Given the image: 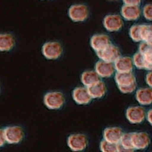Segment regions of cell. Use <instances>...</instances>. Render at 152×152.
Returning a JSON list of instances; mask_svg holds the SVG:
<instances>
[{
  "instance_id": "cell-1",
  "label": "cell",
  "mask_w": 152,
  "mask_h": 152,
  "mask_svg": "<svg viewBox=\"0 0 152 152\" xmlns=\"http://www.w3.org/2000/svg\"><path fill=\"white\" fill-rule=\"evenodd\" d=\"M115 79L118 89L122 93L130 94L136 88V77L132 72H117Z\"/></svg>"
},
{
  "instance_id": "cell-2",
  "label": "cell",
  "mask_w": 152,
  "mask_h": 152,
  "mask_svg": "<svg viewBox=\"0 0 152 152\" xmlns=\"http://www.w3.org/2000/svg\"><path fill=\"white\" fill-rule=\"evenodd\" d=\"M90 9L84 4H75L69 9L68 14L69 18L75 22H82L86 21L90 16Z\"/></svg>"
},
{
  "instance_id": "cell-3",
  "label": "cell",
  "mask_w": 152,
  "mask_h": 152,
  "mask_svg": "<svg viewBox=\"0 0 152 152\" xmlns=\"http://www.w3.org/2000/svg\"><path fill=\"white\" fill-rule=\"evenodd\" d=\"M63 51L62 45L59 42H47L42 48V54L49 60L58 59L62 55Z\"/></svg>"
},
{
  "instance_id": "cell-4",
  "label": "cell",
  "mask_w": 152,
  "mask_h": 152,
  "mask_svg": "<svg viewBox=\"0 0 152 152\" xmlns=\"http://www.w3.org/2000/svg\"><path fill=\"white\" fill-rule=\"evenodd\" d=\"M45 105L50 110H56L61 108L65 103V97L59 91L47 93L43 98Z\"/></svg>"
},
{
  "instance_id": "cell-5",
  "label": "cell",
  "mask_w": 152,
  "mask_h": 152,
  "mask_svg": "<svg viewBox=\"0 0 152 152\" xmlns=\"http://www.w3.org/2000/svg\"><path fill=\"white\" fill-rule=\"evenodd\" d=\"M3 129L8 144H20L24 138V131L20 126H9Z\"/></svg>"
},
{
  "instance_id": "cell-6",
  "label": "cell",
  "mask_w": 152,
  "mask_h": 152,
  "mask_svg": "<svg viewBox=\"0 0 152 152\" xmlns=\"http://www.w3.org/2000/svg\"><path fill=\"white\" fill-rule=\"evenodd\" d=\"M88 138L82 133L71 134L67 139V144L74 152H81L85 150L88 146Z\"/></svg>"
},
{
  "instance_id": "cell-7",
  "label": "cell",
  "mask_w": 152,
  "mask_h": 152,
  "mask_svg": "<svg viewBox=\"0 0 152 152\" xmlns=\"http://www.w3.org/2000/svg\"><path fill=\"white\" fill-rule=\"evenodd\" d=\"M124 25L122 17L118 14H108L103 19V25L105 28L110 32L120 30Z\"/></svg>"
},
{
  "instance_id": "cell-8",
  "label": "cell",
  "mask_w": 152,
  "mask_h": 152,
  "mask_svg": "<svg viewBox=\"0 0 152 152\" xmlns=\"http://www.w3.org/2000/svg\"><path fill=\"white\" fill-rule=\"evenodd\" d=\"M96 54L101 60L111 63L115 62L121 56L119 48L112 44L103 50L97 52Z\"/></svg>"
},
{
  "instance_id": "cell-9",
  "label": "cell",
  "mask_w": 152,
  "mask_h": 152,
  "mask_svg": "<svg viewBox=\"0 0 152 152\" xmlns=\"http://www.w3.org/2000/svg\"><path fill=\"white\" fill-rule=\"evenodd\" d=\"M132 142L134 149L144 150L151 143V138L148 133L144 132L132 133Z\"/></svg>"
},
{
  "instance_id": "cell-10",
  "label": "cell",
  "mask_w": 152,
  "mask_h": 152,
  "mask_svg": "<svg viewBox=\"0 0 152 152\" xmlns=\"http://www.w3.org/2000/svg\"><path fill=\"white\" fill-rule=\"evenodd\" d=\"M145 110L139 106L129 107L126 111V117L132 124H140L145 118Z\"/></svg>"
},
{
  "instance_id": "cell-11",
  "label": "cell",
  "mask_w": 152,
  "mask_h": 152,
  "mask_svg": "<svg viewBox=\"0 0 152 152\" xmlns=\"http://www.w3.org/2000/svg\"><path fill=\"white\" fill-rule=\"evenodd\" d=\"M111 44L112 43L110 37L104 34L94 35L90 40L91 46L96 53L103 50Z\"/></svg>"
},
{
  "instance_id": "cell-12",
  "label": "cell",
  "mask_w": 152,
  "mask_h": 152,
  "mask_svg": "<svg viewBox=\"0 0 152 152\" xmlns=\"http://www.w3.org/2000/svg\"><path fill=\"white\" fill-rule=\"evenodd\" d=\"M121 128L118 126L108 127L103 132L104 140L113 144H119L123 135Z\"/></svg>"
},
{
  "instance_id": "cell-13",
  "label": "cell",
  "mask_w": 152,
  "mask_h": 152,
  "mask_svg": "<svg viewBox=\"0 0 152 152\" xmlns=\"http://www.w3.org/2000/svg\"><path fill=\"white\" fill-rule=\"evenodd\" d=\"M72 97L77 104L84 105L90 103L92 99L88 88L77 87L73 90Z\"/></svg>"
},
{
  "instance_id": "cell-14",
  "label": "cell",
  "mask_w": 152,
  "mask_h": 152,
  "mask_svg": "<svg viewBox=\"0 0 152 152\" xmlns=\"http://www.w3.org/2000/svg\"><path fill=\"white\" fill-rule=\"evenodd\" d=\"M115 70L113 63L100 60L95 64V71L102 77H110L112 76Z\"/></svg>"
},
{
  "instance_id": "cell-15",
  "label": "cell",
  "mask_w": 152,
  "mask_h": 152,
  "mask_svg": "<svg viewBox=\"0 0 152 152\" xmlns=\"http://www.w3.org/2000/svg\"><path fill=\"white\" fill-rule=\"evenodd\" d=\"M121 14L126 21H135L141 15V9L138 6L124 5L121 7Z\"/></svg>"
},
{
  "instance_id": "cell-16",
  "label": "cell",
  "mask_w": 152,
  "mask_h": 152,
  "mask_svg": "<svg viewBox=\"0 0 152 152\" xmlns=\"http://www.w3.org/2000/svg\"><path fill=\"white\" fill-rule=\"evenodd\" d=\"M139 52L142 54L144 60V69L152 71V46L145 42L141 43Z\"/></svg>"
},
{
  "instance_id": "cell-17",
  "label": "cell",
  "mask_w": 152,
  "mask_h": 152,
  "mask_svg": "<svg viewBox=\"0 0 152 152\" xmlns=\"http://www.w3.org/2000/svg\"><path fill=\"white\" fill-rule=\"evenodd\" d=\"M115 68L118 72H129L133 69V59L129 56H120L115 62Z\"/></svg>"
},
{
  "instance_id": "cell-18",
  "label": "cell",
  "mask_w": 152,
  "mask_h": 152,
  "mask_svg": "<svg viewBox=\"0 0 152 152\" xmlns=\"http://www.w3.org/2000/svg\"><path fill=\"white\" fill-rule=\"evenodd\" d=\"M15 40L14 36L10 33H1L0 35V50L2 52H9L14 48Z\"/></svg>"
},
{
  "instance_id": "cell-19",
  "label": "cell",
  "mask_w": 152,
  "mask_h": 152,
  "mask_svg": "<svg viewBox=\"0 0 152 152\" xmlns=\"http://www.w3.org/2000/svg\"><path fill=\"white\" fill-rule=\"evenodd\" d=\"M136 97L141 105H149L152 104V88H143L137 90Z\"/></svg>"
},
{
  "instance_id": "cell-20",
  "label": "cell",
  "mask_w": 152,
  "mask_h": 152,
  "mask_svg": "<svg viewBox=\"0 0 152 152\" xmlns=\"http://www.w3.org/2000/svg\"><path fill=\"white\" fill-rule=\"evenodd\" d=\"M100 77L96 71H86L81 75V81L86 87H89L100 81Z\"/></svg>"
},
{
  "instance_id": "cell-21",
  "label": "cell",
  "mask_w": 152,
  "mask_h": 152,
  "mask_svg": "<svg viewBox=\"0 0 152 152\" xmlns=\"http://www.w3.org/2000/svg\"><path fill=\"white\" fill-rule=\"evenodd\" d=\"M87 88L91 96L94 99L102 98L107 92L106 85L102 81H99L94 85Z\"/></svg>"
},
{
  "instance_id": "cell-22",
  "label": "cell",
  "mask_w": 152,
  "mask_h": 152,
  "mask_svg": "<svg viewBox=\"0 0 152 152\" xmlns=\"http://www.w3.org/2000/svg\"><path fill=\"white\" fill-rule=\"evenodd\" d=\"M134 151L132 142V133L123 134L118 144V152H133Z\"/></svg>"
},
{
  "instance_id": "cell-23",
  "label": "cell",
  "mask_w": 152,
  "mask_h": 152,
  "mask_svg": "<svg viewBox=\"0 0 152 152\" xmlns=\"http://www.w3.org/2000/svg\"><path fill=\"white\" fill-rule=\"evenodd\" d=\"M141 34L142 41L145 42L152 46V25H141Z\"/></svg>"
},
{
  "instance_id": "cell-24",
  "label": "cell",
  "mask_w": 152,
  "mask_h": 152,
  "mask_svg": "<svg viewBox=\"0 0 152 152\" xmlns=\"http://www.w3.org/2000/svg\"><path fill=\"white\" fill-rule=\"evenodd\" d=\"M100 150L103 152H118V144H113L106 140H103L100 142Z\"/></svg>"
},
{
  "instance_id": "cell-25",
  "label": "cell",
  "mask_w": 152,
  "mask_h": 152,
  "mask_svg": "<svg viewBox=\"0 0 152 152\" xmlns=\"http://www.w3.org/2000/svg\"><path fill=\"white\" fill-rule=\"evenodd\" d=\"M141 25L132 26L129 30V35L132 40L134 42L142 41L141 34Z\"/></svg>"
},
{
  "instance_id": "cell-26",
  "label": "cell",
  "mask_w": 152,
  "mask_h": 152,
  "mask_svg": "<svg viewBox=\"0 0 152 152\" xmlns=\"http://www.w3.org/2000/svg\"><path fill=\"white\" fill-rule=\"evenodd\" d=\"M134 65L138 69H144V60L142 54L140 52L136 53L133 57Z\"/></svg>"
},
{
  "instance_id": "cell-27",
  "label": "cell",
  "mask_w": 152,
  "mask_h": 152,
  "mask_svg": "<svg viewBox=\"0 0 152 152\" xmlns=\"http://www.w3.org/2000/svg\"><path fill=\"white\" fill-rule=\"evenodd\" d=\"M143 15L147 20L152 21V4L145 5L143 9Z\"/></svg>"
},
{
  "instance_id": "cell-28",
  "label": "cell",
  "mask_w": 152,
  "mask_h": 152,
  "mask_svg": "<svg viewBox=\"0 0 152 152\" xmlns=\"http://www.w3.org/2000/svg\"><path fill=\"white\" fill-rule=\"evenodd\" d=\"M125 5H134V6H139L142 0H123Z\"/></svg>"
},
{
  "instance_id": "cell-29",
  "label": "cell",
  "mask_w": 152,
  "mask_h": 152,
  "mask_svg": "<svg viewBox=\"0 0 152 152\" xmlns=\"http://www.w3.org/2000/svg\"><path fill=\"white\" fill-rule=\"evenodd\" d=\"M6 142H7L6 138L5 137L4 129H1L0 131V145H1V146H3L5 144Z\"/></svg>"
},
{
  "instance_id": "cell-30",
  "label": "cell",
  "mask_w": 152,
  "mask_h": 152,
  "mask_svg": "<svg viewBox=\"0 0 152 152\" xmlns=\"http://www.w3.org/2000/svg\"><path fill=\"white\" fill-rule=\"evenodd\" d=\"M146 82L148 86L152 88V71L146 75Z\"/></svg>"
},
{
  "instance_id": "cell-31",
  "label": "cell",
  "mask_w": 152,
  "mask_h": 152,
  "mask_svg": "<svg viewBox=\"0 0 152 152\" xmlns=\"http://www.w3.org/2000/svg\"><path fill=\"white\" fill-rule=\"evenodd\" d=\"M147 120L148 122L152 125V109L148 111L147 114Z\"/></svg>"
},
{
  "instance_id": "cell-32",
  "label": "cell",
  "mask_w": 152,
  "mask_h": 152,
  "mask_svg": "<svg viewBox=\"0 0 152 152\" xmlns=\"http://www.w3.org/2000/svg\"><path fill=\"white\" fill-rule=\"evenodd\" d=\"M108 1H118V0H108Z\"/></svg>"
}]
</instances>
